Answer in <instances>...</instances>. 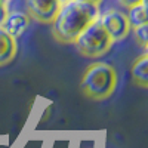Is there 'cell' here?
<instances>
[{
	"mask_svg": "<svg viewBox=\"0 0 148 148\" xmlns=\"http://www.w3.org/2000/svg\"><path fill=\"white\" fill-rule=\"evenodd\" d=\"M101 14V6L80 0H65L52 22L53 37L61 43H74L77 36L96 21Z\"/></svg>",
	"mask_w": 148,
	"mask_h": 148,
	"instance_id": "obj_1",
	"label": "cell"
},
{
	"mask_svg": "<svg viewBox=\"0 0 148 148\" xmlns=\"http://www.w3.org/2000/svg\"><path fill=\"white\" fill-rule=\"evenodd\" d=\"M117 84L119 76L116 68L104 61H96L86 67L82 76L80 88L83 93L90 99L104 101L116 92Z\"/></svg>",
	"mask_w": 148,
	"mask_h": 148,
	"instance_id": "obj_2",
	"label": "cell"
},
{
	"mask_svg": "<svg viewBox=\"0 0 148 148\" xmlns=\"http://www.w3.org/2000/svg\"><path fill=\"white\" fill-rule=\"evenodd\" d=\"M113 45L114 40L102 27L99 19L90 22L74 40V46H76L77 52L90 59H98L104 56L107 52H110Z\"/></svg>",
	"mask_w": 148,
	"mask_h": 148,
	"instance_id": "obj_3",
	"label": "cell"
},
{
	"mask_svg": "<svg viewBox=\"0 0 148 148\" xmlns=\"http://www.w3.org/2000/svg\"><path fill=\"white\" fill-rule=\"evenodd\" d=\"M98 19L102 24V27L107 30V33L111 36V39L114 40V43L120 42V40H125L132 31L127 15L123 9L108 8L105 10H101Z\"/></svg>",
	"mask_w": 148,
	"mask_h": 148,
	"instance_id": "obj_4",
	"label": "cell"
},
{
	"mask_svg": "<svg viewBox=\"0 0 148 148\" xmlns=\"http://www.w3.org/2000/svg\"><path fill=\"white\" fill-rule=\"evenodd\" d=\"M64 0H24L27 14L40 24H52Z\"/></svg>",
	"mask_w": 148,
	"mask_h": 148,
	"instance_id": "obj_5",
	"label": "cell"
},
{
	"mask_svg": "<svg viewBox=\"0 0 148 148\" xmlns=\"http://www.w3.org/2000/svg\"><path fill=\"white\" fill-rule=\"evenodd\" d=\"M31 25V16L27 14V10H19V9H9L8 15L2 24V27L18 40L21 36H24Z\"/></svg>",
	"mask_w": 148,
	"mask_h": 148,
	"instance_id": "obj_6",
	"label": "cell"
},
{
	"mask_svg": "<svg viewBox=\"0 0 148 148\" xmlns=\"http://www.w3.org/2000/svg\"><path fill=\"white\" fill-rule=\"evenodd\" d=\"M18 53V42L0 25V67L10 64Z\"/></svg>",
	"mask_w": 148,
	"mask_h": 148,
	"instance_id": "obj_7",
	"label": "cell"
},
{
	"mask_svg": "<svg viewBox=\"0 0 148 148\" xmlns=\"http://www.w3.org/2000/svg\"><path fill=\"white\" fill-rule=\"evenodd\" d=\"M130 74H132L133 82L138 86H141L144 89L148 88V53L144 52L133 61Z\"/></svg>",
	"mask_w": 148,
	"mask_h": 148,
	"instance_id": "obj_8",
	"label": "cell"
},
{
	"mask_svg": "<svg viewBox=\"0 0 148 148\" xmlns=\"http://www.w3.org/2000/svg\"><path fill=\"white\" fill-rule=\"evenodd\" d=\"M126 15H127V19L130 22L132 28L147 24V2H141V3H136V5L127 8Z\"/></svg>",
	"mask_w": 148,
	"mask_h": 148,
	"instance_id": "obj_9",
	"label": "cell"
},
{
	"mask_svg": "<svg viewBox=\"0 0 148 148\" xmlns=\"http://www.w3.org/2000/svg\"><path fill=\"white\" fill-rule=\"evenodd\" d=\"M133 36H135V40L141 47H147L148 46V24H144V25L139 27H135L132 28Z\"/></svg>",
	"mask_w": 148,
	"mask_h": 148,
	"instance_id": "obj_10",
	"label": "cell"
},
{
	"mask_svg": "<svg viewBox=\"0 0 148 148\" xmlns=\"http://www.w3.org/2000/svg\"><path fill=\"white\" fill-rule=\"evenodd\" d=\"M9 3H10V0H0V25L3 24L6 15H8V12H9Z\"/></svg>",
	"mask_w": 148,
	"mask_h": 148,
	"instance_id": "obj_11",
	"label": "cell"
},
{
	"mask_svg": "<svg viewBox=\"0 0 148 148\" xmlns=\"http://www.w3.org/2000/svg\"><path fill=\"white\" fill-rule=\"evenodd\" d=\"M141 2H147V0H119V3L126 9L133 6V5H136V3H141Z\"/></svg>",
	"mask_w": 148,
	"mask_h": 148,
	"instance_id": "obj_12",
	"label": "cell"
},
{
	"mask_svg": "<svg viewBox=\"0 0 148 148\" xmlns=\"http://www.w3.org/2000/svg\"><path fill=\"white\" fill-rule=\"evenodd\" d=\"M80 2H86V3H93V5H99L104 2V0H80Z\"/></svg>",
	"mask_w": 148,
	"mask_h": 148,
	"instance_id": "obj_13",
	"label": "cell"
},
{
	"mask_svg": "<svg viewBox=\"0 0 148 148\" xmlns=\"http://www.w3.org/2000/svg\"><path fill=\"white\" fill-rule=\"evenodd\" d=\"M64 2H65V0H64Z\"/></svg>",
	"mask_w": 148,
	"mask_h": 148,
	"instance_id": "obj_14",
	"label": "cell"
}]
</instances>
